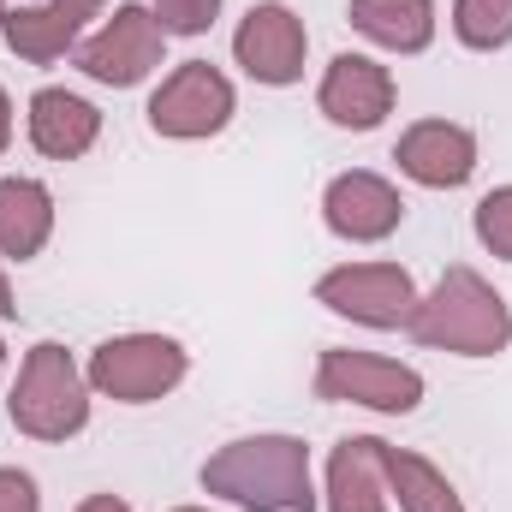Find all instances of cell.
<instances>
[{"label": "cell", "mask_w": 512, "mask_h": 512, "mask_svg": "<svg viewBox=\"0 0 512 512\" xmlns=\"http://www.w3.org/2000/svg\"><path fill=\"white\" fill-rule=\"evenodd\" d=\"M328 512H387V471H382V441L352 435L328 459Z\"/></svg>", "instance_id": "5bb4252c"}, {"label": "cell", "mask_w": 512, "mask_h": 512, "mask_svg": "<svg viewBox=\"0 0 512 512\" xmlns=\"http://www.w3.org/2000/svg\"><path fill=\"white\" fill-rule=\"evenodd\" d=\"M0 364H6V346H0Z\"/></svg>", "instance_id": "4316f807"}, {"label": "cell", "mask_w": 512, "mask_h": 512, "mask_svg": "<svg viewBox=\"0 0 512 512\" xmlns=\"http://www.w3.org/2000/svg\"><path fill=\"white\" fill-rule=\"evenodd\" d=\"M382 471H387V501H399V512H465L453 483L417 453H399V447L382 441Z\"/></svg>", "instance_id": "ac0fdd59"}, {"label": "cell", "mask_w": 512, "mask_h": 512, "mask_svg": "<svg viewBox=\"0 0 512 512\" xmlns=\"http://www.w3.org/2000/svg\"><path fill=\"white\" fill-rule=\"evenodd\" d=\"M304 48H310V36H304L298 12H292V6H280V0L251 6V12H245V24H239V36H233L239 66L251 72L256 84H274V90L304 78Z\"/></svg>", "instance_id": "9c48e42d"}, {"label": "cell", "mask_w": 512, "mask_h": 512, "mask_svg": "<svg viewBox=\"0 0 512 512\" xmlns=\"http://www.w3.org/2000/svg\"><path fill=\"white\" fill-rule=\"evenodd\" d=\"M453 30L465 48H507L512 42V0H453Z\"/></svg>", "instance_id": "d6986e66"}, {"label": "cell", "mask_w": 512, "mask_h": 512, "mask_svg": "<svg viewBox=\"0 0 512 512\" xmlns=\"http://www.w3.org/2000/svg\"><path fill=\"white\" fill-rule=\"evenodd\" d=\"M316 304L364 328H405L417 316V286L399 262H346L316 280Z\"/></svg>", "instance_id": "5b68a950"}, {"label": "cell", "mask_w": 512, "mask_h": 512, "mask_svg": "<svg viewBox=\"0 0 512 512\" xmlns=\"http://www.w3.org/2000/svg\"><path fill=\"white\" fill-rule=\"evenodd\" d=\"M477 239H483L495 256H507L512 262V185L489 191V197L477 203Z\"/></svg>", "instance_id": "ffe728a7"}, {"label": "cell", "mask_w": 512, "mask_h": 512, "mask_svg": "<svg viewBox=\"0 0 512 512\" xmlns=\"http://www.w3.org/2000/svg\"><path fill=\"white\" fill-rule=\"evenodd\" d=\"M12 310H18V304H12V286H6V274H0V322H6Z\"/></svg>", "instance_id": "d4e9b609"}, {"label": "cell", "mask_w": 512, "mask_h": 512, "mask_svg": "<svg viewBox=\"0 0 512 512\" xmlns=\"http://www.w3.org/2000/svg\"><path fill=\"white\" fill-rule=\"evenodd\" d=\"M215 12H221V0H155V18L167 36H203L215 24Z\"/></svg>", "instance_id": "44dd1931"}, {"label": "cell", "mask_w": 512, "mask_h": 512, "mask_svg": "<svg viewBox=\"0 0 512 512\" xmlns=\"http://www.w3.org/2000/svg\"><path fill=\"white\" fill-rule=\"evenodd\" d=\"M0 18H6V0H0Z\"/></svg>", "instance_id": "83f0119b"}, {"label": "cell", "mask_w": 512, "mask_h": 512, "mask_svg": "<svg viewBox=\"0 0 512 512\" xmlns=\"http://www.w3.org/2000/svg\"><path fill=\"white\" fill-rule=\"evenodd\" d=\"M179 512H203V507H179Z\"/></svg>", "instance_id": "484cf974"}, {"label": "cell", "mask_w": 512, "mask_h": 512, "mask_svg": "<svg viewBox=\"0 0 512 512\" xmlns=\"http://www.w3.org/2000/svg\"><path fill=\"white\" fill-rule=\"evenodd\" d=\"M346 18L393 54H423L435 42V0H352Z\"/></svg>", "instance_id": "e0dca14e"}, {"label": "cell", "mask_w": 512, "mask_h": 512, "mask_svg": "<svg viewBox=\"0 0 512 512\" xmlns=\"http://www.w3.org/2000/svg\"><path fill=\"white\" fill-rule=\"evenodd\" d=\"M322 215H328V227L340 239L376 245V239H387L405 221V197L387 185L382 173H340L328 185V197H322Z\"/></svg>", "instance_id": "4fadbf2b"}, {"label": "cell", "mask_w": 512, "mask_h": 512, "mask_svg": "<svg viewBox=\"0 0 512 512\" xmlns=\"http://www.w3.org/2000/svg\"><path fill=\"white\" fill-rule=\"evenodd\" d=\"M78 512H131V507L120 501V495H90V501H84Z\"/></svg>", "instance_id": "603a6c76"}, {"label": "cell", "mask_w": 512, "mask_h": 512, "mask_svg": "<svg viewBox=\"0 0 512 512\" xmlns=\"http://www.w3.org/2000/svg\"><path fill=\"white\" fill-rule=\"evenodd\" d=\"M96 12H102V0H30V6H6L0 36H6V48H12L18 60L54 66V60L78 42V30H84Z\"/></svg>", "instance_id": "8fae6325"}, {"label": "cell", "mask_w": 512, "mask_h": 512, "mask_svg": "<svg viewBox=\"0 0 512 512\" xmlns=\"http://www.w3.org/2000/svg\"><path fill=\"white\" fill-rule=\"evenodd\" d=\"M417 346L459 352V358H495L512 340V310L507 298L465 262H453L429 298H417V316L405 322Z\"/></svg>", "instance_id": "7a4b0ae2"}, {"label": "cell", "mask_w": 512, "mask_h": 512, "mask_svg": "<svg viewBox=\"0 0 512 512\" xmlns=\"http://www.w3.org/2000/svg\"><path fill=\"white\" fill-rule=\"evenodd\" d=\"M233 120V84L209 60H185L155 96H149V126L161 137H215Z\"/></svg>", "instance_id": "ba28073f"}, {"label": "cell", "mask_w": 512, "mask_h": 512, "mask_svg": "<svg viewBox=\"0 0 512 512\" xmlns=\"http://www.w3.org/2000/svg\"><path fill=\"white\" fill-rule=\"evenodd\" d=\"M393 161H399L405 179H417L429 191H453L477 173V137L465 126H453V120H423V126H411L399 137Z\"/></svg>", "instance_id": "7c38bea8"}, {"label": "cell", "mask_w": 512, "mask_h": 512, "mask_svg": "<svg viewBox=\"0 0 512 512\" xmlns=\"http://www.w3.org/2000/svg\"><path fill=\"white\" fill-rule=\"evenodd\" d=\"M316 399H334V405H370V411H417V399H423V376H417L411 364L376 358V352L328 346L322 364H316Z\"/></svg>", "instance_id": "8992f818"}, {"label": "cell", "mask_w": 512, "mask_h": 512, "mask_svg": "<svg viewBox=\"0 0 512 512\" xmlns=\"http://www.w3.org/2000/svg\"><path fill=\"white\" fill-rule=\"evenodd\" d=\"M316 102H322V114L334 126L376 131L393 114V72H387L382 60H370V54H334Z\"/></svg>", "instance_id": "30bf717a"}, {"label": "cell", "mask_w": 512, "mask_h": 512, "mask_svg": "<svg viewBox=\"0 0 512 512\" xmlns=\"http://www.w3.org/2000/svg\"><path fill=\"white\" fill-rule=\"evenodd\" d=\"M12 423L36 441H66L90 423V376L72 364L66 346L42 340L30 346L24 370H18V387H12Z\"/></svg>", "instance_id": "3957f363"}, {"label": "cell", "mask_w": 512, "mask_h": 512, "mask_svg": "<svg viewBox=\"0 0 512 512\" xmlns=\"http://www.w3.org/2000/svg\"><path fill=\"white\" fill-rule=\"evenodd\" d=\"M161 48H167L161 18L143 12V6H120V12L78 48V72L96 78V84L131 90V84H143V78L161 66Z\"/></svg>", "instance_id": "52a82bcc"}, {"label": "cell", "mask_w": 512, "mask_h": 512, "mask_svg": "<svg viewBox=\"0 0 512 512\" xmlns=\"http://www.w3.org/2000/svg\"><path fill=\"white\" fill-rule=\"evenodd\" d=\"M0 512H42V495H36V483L24 477V471H0Z\"/></svg>", "instance_id": "7402d4cb"}, {"label": "cell", "mask_w": 512, "mask_h": 512, "mask_svg": "<svg viewBox=\"0 0 512 512\" xmlns=\"http://www.w3.org/2000/svg\"><path fill=\"white\" fill-rule=\"evenodd\" d=\"M96 131H102V114H96L84 96H72V90H36V96H30V143H36L42 155L78 161V155L96 143Z\"/></svg>", "instance_id": "9a60e30c"}, {"label": "cell", "mask_w": 512, "mask_h": 512, "mask_svg": "<svg viewBox=\"0 0 512 512\" xmlns=\"http://www.w3.org/2000/svg\"><path fill=\"white\" fill-rule=\"evenodd\" d=\"M179 382H185V346L167 334H120L90 352V387L120 405H149Z\"/></svg>", "instance_id": "277c9868"}, {"label": "cell", "mask_w": 512, "mask_h": 512, "mask_svg": "<svg viewBox=\"0 0 512 512\" xmlns=\"http://www.w3.org/2000/svg\"><path fill=\"white\" fill-rule=\"evenodd\" d=\"M12 143V102H6V90H0V149Z\"/></svg>", "instance_id": "cb8c5ba5"}, {"label": "cell", "mask_w": 512, "mask_h": 512, "mask_svg": "<svg viewBox=\"0 0 512 512\" xmlns=\"http://www.w3.org/2000/svg\"><path fill=\"white\" fill-rule=\"evenodd\" d=\"M203 489L233 501L245 512H310V447L292 435H245L227 441L209 465H203Z\"/></svg>", "instance_id": "6da1fadb"}, {"label": "cell", "mask_w": 512, "mask_h": 512, "mask_svg": "<svg viewBox=\"0 0 512 512\" xmlns=\"http://www.w3.org/2000/svg\"><path fill=\"white\" fill-rule=\"evenodd\" d=\"M54 233V197L36 179H0V256L24 262Z\"/></svg>", "instance_id": "2e32d148"}]
</instances>
